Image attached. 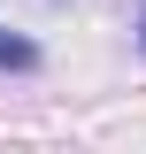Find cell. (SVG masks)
<instances>
[{
  "label": "cell",
  "mask_w": 146,
  "mask_h": 154,
  "mask_svg": "<svg viewBox=\"0 0 146 154\" xmlns=\"http://www.w3.org/2000/svg\"><path fill=\"white\" fill-rule=\"evenodd\" d=\"M31 69H38V38H23V31L0 23V77H31Z\"/></svg>",
  "instance_id": "cell-1"
},
{
  "label": "cell",
  "mask_w": 146,
  "mask_h": 154,
  "mask_svg": "<svg viewBox=\"0 0 146 154\" xmlns=\"http://www.w3.org/2000/svg\"><path fill=\"white\" fill-rule=\"evenodd\" d=\"M138 54H146V0H138Z\"/></svg>",
  "instance_id": "cell-2"
}]
</instances>
